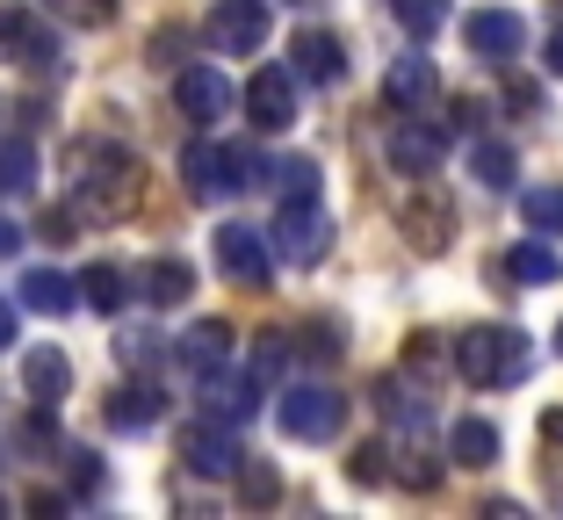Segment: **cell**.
Segmentation results:
<instances>
[{"label":"cell","mask_w":563,"mask_h":520,"mask_svg":"<svg viewBox=\"0 0 563 520\" xmlns=\"http://www.w3.org/2000/svg\"><path fill=\"white\" fill-rule=\"evenodd\" d=\"M181 463H188L196 477H232V471H239V441H232V427H224V420L188 427V434H181Z\"/></svg>","instance_id":"11"},{"label":"cell","mask_w":563,"mask_h":520,"mask_svg":"<svg viewBox=\"0 0 563 520\" xmlns=\"http://www.w3.org/2000/svg\"><path fill=\"white\" fill-rule=\"evenodd\" d=\"M267 246H275V261H289V268H318V261L332 253V224H325V210H318V196L282 202Z\"/></svg>","instance_id":"3"},{"label":"cell","mask_w":563,"mask_h":520,"mask_svg":"<svg viewBox=\"0 0 563 520\" xmlns=\"http://www.w3.org/2000/svg\"><path fill=\"white\" fill-rule=\"evenodd\" d=\"M152 354H159V340H152V333H131V340H123V362H131V369H152Z\"/></svg>","instance_id":"35"},{"label":"cell","mask_w":563,"mask_h":520,"mask_svg":"<svg viewBox=\"0 0 563 520\" xmlns=\"http://www.w3.org/2000/svg\"><path fill=\"white\" fill-rule=\"evenodd\" d=\"M159 390L152 384H123V390H109V427H123V434H145L152 420H159Z\"/></svg>","instance_id":"18"},{"label":"cell","mask_w":563,"mask_h":520,"mask_svg":"<svg viewBox=\"0 0 563 520\" xmlns=\"http://www.w3.org/2000/svg\"><path fill=\"white\" fill-rule=\"evenodd\" d=\"M542 66H549V73H563V30L549 36V58H542Z\"/></svg>","instance_id":"39"},{"label":"cell","mask_w":563,"mask_h":520,"mask_svg":"<svg viewBox=\"0 0 563 520\" xmlns=\"http://www.w3.org/2000/svg\"><path fill=\"white\" fill-rule=\"evenodd\" d=\"M506 109H514V117H534V109H542V87H534V80H514V87H506Z\"/></svg>","instance_id":"34"},{"label":"cell","mask_w":563,"mask_h":520,"mask_svg":"<svg viewBox=\"0 0 563 520\" xmlns=\"http://www.w3.org/2000/svg\"><path fill=\"white\" fill-rule=\"evenodd\" d=\"M520 218H528L534 232H563V181L556 188H528V196H520Z\"/></svg>","instance_id":"29"},{"label":"cell","mask_w":563,"mask_h":520,"mask_svg":"<svg viewBox=\"0 0 563 520\" xmlns=\"http://www.w3.org/2000/svg\"><path fill=\"white\" fill-rule=\"evenodd\" d=\"M181 174H188V196L196 202H224L253 181V152H224V145H188L181 152Z\"/></svg>","instance_id":"5"},{"label":"cell","mask_w":563,"mask_h":520,"mask_svg":"<svg viewBox=\"0 0 563 520\" xmlns=\"http://www.w3.org/2000/svg\"><path fill=\"white\" fill-rule=\"evenodd\" d=\"M0 188H8V196H30V188H36V152H30V137H0Z\"/></svg>","instance_id":"24"},{"label":"cell","mask_w":563,"mask_h":520,"mask_svg":"<svg viewBox=\"0 0 563 520\" xmlns=\"http://www.w3.org/2000/svg\"><path fill=\"white\" fill-rule=\"evenodd\" d=\"M246 109H253V131H289L297 123V80L282 66H261L246 87Z\"/></svg>","instance_id":"10"},{"label":"cell","mask_w":563,"mask_h":520,"mask_svg":"<svg viewBox=\"0 0 563 520\" xmlns=\"http://www.w3.org/2000/svg\"><path fill=\"white\" fill-rule=\"evenodd\" d=\"M390 167L398 174H412V181H427L433 167H441V152H448V137L433 131V123H398V131H390Z\"/></svg>","instance_id":"12"},{"label":"cell","mask_w":563,"mask_h":520,"mask_svg":"<svg viewBox=\"0 0 563 520\" xmlns=\"http://www.w3.org/2000/svg\"><path fill=\"white\" fill-rule=\"evenodd\" d=\"M556 354H563V325H556Z\"/></svg>","instance_id":"41"},{"label":"cell","mask_w":563,"mask_h":520,"mask_svg":"<svg viewBox=\"0 0 563 520\" xmlns=\"http://www.w3.org/2000/svg\"><path fill=\"white\" fill-rule=\"evenodd\" d=\"M15 246H22V232H15L8 218H0V253H15Z\"/></svg>","instance_id":"40"},{"label":"cell","mask_w":563,"mask_h":520,"mask_svg":"<svg viewBox=\"0 0 563 520\" xmlns=\"http://www.w3.org/2000/svg\"><path fill=\"white\" fill-rule=\"evenodd\" d=\"M303 8H318V0H303Z\"/></svg>","instance_id":"42"},{"label":"cell","mask_w":563,"mask_h":520,"mask_svg":"<svg viewBox=\"0 0 563 520\" xmlns=\"http://www.w3.org/2000/svg\"><path fill=\"white\" fill-rule=\"evenodd\" d=\"M224 354H232V325H224V319H202L196 333L181 340V362H188V369H196V376H202V369H217Z\"/></svg>","instance_id":"22"},{"label":"cell","mask_w":563,"mask_h":520,"mask_svg":"<svg viewBox=\"0 0 563 520\" xmlns=\"http://www.w3.org/2000/svg\"><path fill=\"white\" fill-rule=\"evenodd\" d=\"M73 15L80 22H109V0H73Z\"/></svg>","instance_id":"37"},{"label":"cell","mask_w":563,"mask_h":520,"mask_svg":"<svg viewBox=\"0 0 563 520\" xmlns=\"http://www.w3.org/2000/svg\"><path fill=\"white\" fill-rule=\"evenodd\" d=\"M137 202V159L117 145H80V218H117Z\"/></svg>","instance_id":"2"},{"label":"cell","mask_w":563,"mask_h":520,"mask_svg":"<svg viewBox=\"0 0 563 520\" xmlns=\"http://www.w3.org/2000/svg\"><path fill=\"white\" fill-rule=\"evenodd\" d=\"M455 369L477 390H506L534 369V340L520 333V325H477V333H463V347H455Z\"/></svg>","instance_id":"1"},{"label":"cell","mask_w":563,"mask_h":520,"mask_svg":"<svg viewBox=\"0 0 563 520\" xmlns=\"http://www.w3.org/2000/svg\"><path fill=\"white\" fill-rule=\"evenodd\" d=\"M0 58L36 66V73L58 66V36L44 30V15H36L30 0H0Z\"/></svg>","instance_id":"6"},{"label":"cell","mask_w":563,"mask_h":520,"mask_svg":"<svg viewBox=\"0 0 563 520\" xmlns=\"http://www.w3.org/2000/svg\"><path fill=\"white\" fill-rule=\"evenodd\" d=\"M275 420H282V434L289 441H332L340 427H347V398L340 390H325V384H303V390H289V398L275 405Z\"/></svg>","instance_id":"4"},{"label":"cell","mask_w":563,"mask_h":520,"mask_svg":"<svg viewBox=\"0 0 563 520\" xmlns=\"http://www.w3.org/2000/svg\"><path fill=\"white\" fill-rule=\"evenodd\" d=\"M390 15H398L405 36H433L448 22V0H390Z\"/></svg>","instance_id":"28"},{"label":"cell","mask_w":563,"mask_h":520,"mask_svg":"<svg viewBox=\"0 0 563 520\" xmlns=\"http://www.w3.org/2000/svg\"><path fill=\"white\" fill-rule=\"evenodd\" d=\"M261 181H275V188H282V202L318 196V159H282V167H261Z\"/></svg>","instance_id":"27"},{"label":"cell","mask_w":563,"mask_h":520,"mask_svg":"<svg viewBox=\"0 0 563 520\" xmlns=\"http://www.w3.org/2000/svg\"><path fill=\"white\" fill-rule=\"evenodd\" d=\"M282 362H289V340H282V333H267V340H261V354H253V376L267 384V376H275Z\"/></svg>","instance_id":"33"},{"label":"cell","mask_w":563,"mask_h":520,"mask_svg":"<svg viewBox=\"0 0 563 520\" xmlns=\"http://www.w3.org/2000/svg\"><path fill=\"white\" fill-rule=\"evenodd\" d=\"M383 101H390V109H419V101H433V58H398L390 80H383Z\"/></svg>","instance_id":"20"},{"label":"cell","mask_w":563,"mask_h":520,"mask_svg":"<svg viewBox=\"0 0 563 520\" xmlns=\"http://www.w3.org/2000/svg\"><path fill=\"white\" fill-rule=\"evenodd\" d=\"M210 44L232 51V58H253L267 44V0H217L210 8Z\"/></svg>","instance_id":"8"},{"label":"cell","mask_w":563,"mask_h":520,"mask_svg":"<svg viewBox=\"0 0 563 520\" xmlns=\"http://www.w3.org/2000/svg\"><path fill=\"white\" fill-rule=\"evenodd\" d=\"M174 101H181V117L188 123H217V117H232V80H224V73L217 66H188L181 80H174Z\"/></svg>","instance_id":"9"},{"label":"cell","mask_w":563,"mask_h":520,"mask_svg":"<svg viewBox=\"0 0 563 520\" xmlns=\"http://www.w3.org/2000/svg\"><path fill=\"white\" fill-rule=\"evenodd\" d=\"M470 167H477L484 188H514V145H477V152H470Z\"/></svg>","instance_id":"31"},{"label":"cell","mask_w":563,"mask_h":520,"mask_svg":"<svg viewBox=\"0 0 563 520\" xmlns=\"http://www.w3.org/2000/svg\"><path fill=\"white\" fill-rule=\"evenodd\" d=\"M73 485H80V491H95V485H101V455L73 449Z\"/></svg>","instance_id":"36"},{"label":"cell","mask_w":563,"mask_h":520,"mask_svg":"<svg viewBox=\"0 0 563 520\" xmlns=\"http://www.w3.org/2000/svg\"><path fill=\"white\" fill-rule=\"evenodd\" d=\"M202 405H210L224 427H239L253 405H261V376H224V362H217V369H202Z\"/></svg>","instance_id":"13"},{"label":"cell","mask_w":563,"mask_h":520,"mask_svg":"<svg viewBox=\"0 0 563 520\" xmlns=\"http://www.w3.org/2000/svg\"><path fill=\"white\" fill-rule=\"evenodd\" d=\"M217 268L232 275L239 289H267L275 283V246H267V232H253V224H224V232H217Z\"/></svg>","instance_id":"7"},{"label":"cell","mask_w":563,"mask_h":520,"mask_svg":"<svg viewBox=\"0 0 563 520\" xmlns=\"http://www.w3.org/2000/svg\"><path fill=\"white\" fill-rule=\"evenodd\" d=\"M506 268H514V283H556L563 275V261H556V246H549V239H520L514 253H506Z\"/></svg>","instance_id":"21"},{"label":"cell","mask_w":563,"mask_h":520,"mask_svg":"<svg viewBox=\"0 0 563 520\" xmlns=\"http://www.w3.org/2000/svg\"><path fill=\"white\" fill-rule=\"evenodd\" d=\"M0 347H15V303L0 297Z\"/></svg>","instance_id":"38"},{"label":"cell","mask_w":563,"mask_h":520,"mask_svg":"<svg viewBox=\"0 0 563 520\" xmlns=\"http://www.w3.org/2000/svg\"><path fill=\"white\" fill-rule=\"evenodd\" d=\"M22 390H30L36 405H58L73 390V362L58 347H30V354H22Z\"/></svg>","instance_id":"16"},{"label":"cell","mask_w":563,"mask_h":520,"mask_svg":"<svg viewBox=\"0 0 563 520\" xmlns=\"http://www.w3.org/2000/svg\"><path fill=\"white\" fill-rule=\"evenodd\" d=\"M463 36H470V51H477V58H514V51L528 44V22L506 15V8H484V15L463 22Z\"/></svg>","instance_id":"14"},{"label":"cell","mask_w":563,"mask_h":520,"mask_svg":"<svg viewBox=\"0 0 563 520\" xmlns=\"http://www.w3.org/2000/svg\"><path fill=\"white\" fill-rule=\"evenodd\" d=\"M73 289H80V303H95V311H123V297H131V275L109 268V261H95V268H87Z\"/></svg>","instance_id":"23"},{"label":"cell","mask_w":563,"mask_h":520,"mask_svg":"<svg viewBox=\"0 0 563 520\" xmlns=\"http://www.w3.org/2000/svg\"><path fill=\"white\" fill-rule=\"evenodd\" d=\"M448 455H455L463 471H492V463H498V427H492V420H455Z\"/></svg>","instance_id":"19"},{"label":"cell","mask_w":563,"mask_h":520,"mask_svg":"<svg viewBox=\"0 0 563 520\" xmlns=\"http://www.w3.org/2000/svg\"><path fill=\"white\" fill-rule=\"evenodd\" d=\"M405 224H412V246H419V253H441V246H448V202H441V196H433V202L419 196L412 210H405Z\"/></svg>","instance_id":"26"},{"label":"cell","mask_w":563,"mask_h":520,"mask_svg":"<svg viewBox=\"0 0 563 520\" xmlns=\"http://www.w3.org/2000/svg\"><path fill=\"white\" fill-rule=\"evenodd\" d=\"M390 477V463H383V449L368 441V449H354V485H383Z\"/></svg>","instance_id":"32"},{"label":"cell","mask_w":563,"mask_h":520,"mask_svg":"<svg viewBox=\"0 0 563 520\" xmlns=\"http://www.w3.org/2000/svg\"><path fill=\"white\" fill-rule=\"evenodd\" d=\"M22 303H30V311H44V319H66L73 303H80V289H73L58 268H30V275H22Z\"/></svg>","instance_id":"17"},{"label":"cell","mask_w":563,"mask_h":520,"mask_svg":"<svg viewBox=\"0 0 563 520\" xmlns=\"http://www.w3.org/2000/svg\"><path fill=\"white\" fill-rule=\"evenodd\" d=\"M239 499H246V506H275L282 499V477L267 471V463H246V455H239Z\"/></svg>","instance_id":"30"},{"label":"cell","mask_w":563,"mask_h":520,"mask_svg":"<svg viewBox=\"0 0 563 520\" xmlns=\"http://www.w3.org/2000/svg\"><path fill=\"white\" fill-rule=\"evenodd\" d=\"M188 289H196V268H188V261H152L145 268V297L152 303H188Z\"/></svg>","instance_id":"25"},{"label":"cell","mask_w":563,"mask_h":520,"mask_svg":"<svg viewBox=\"0 0 563 520\" xmlns=\"http://www.w3.org/2000/svg\"><path fill=\"white\" fill-rule=\"evenodd\" d=\"M289 51H297V73H303L311 87H340V80H347V51H340V36H325V30H303Z\"/></svg>","instance_id":"15"}]
</instances>
